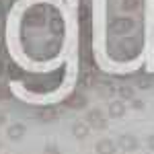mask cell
<instances>
[{
    "label": "cell",
    "instance_id": "cell-2",
    "mask_svg": "<svg viewBox=\"0 0 154 154\" xmlns=\"http://www.w3.org/2000/svg\"><path fill=\"white\" fill-rule=\"evenodd\" d=\"M86 123L93 128V130H105L107 128V117L101 109H91L86 113Z\"/></svg>",
    "mask_w": 154,
    "mask_h": 154
},
{
    "label": "cell",
    "instance_id": "cell-7",
    "mask_svg": "<svg viewBox=\"0 0 154 154\" xmlns=\"http://www.w3.org/2000/svg\"><path fill=\"white\" fill-rule=\"evenodd\" d=\"M66 107H70V109H84L86 107V97L82 93H74L72 97L66 99Z\"/></svg>",
    "mask_w": 154,
    "mask_h": 154
},
{
    "label": "cell",
    "instance_id": "cell-5",
    "mask_svg": "<svg viewBox=\"0 0 154 154\" xmlns=\"http://www.w3.org/2000/svg\"><path fill=\"white\" fill-rule=\"evenodd\" d=\"M88 134H91V125H88L86 121H74V123H72V136H74L76 140L88 138Z\"/></svg>",
    "mask_w": 154,
    "mask_h": 154
},
{
    "label": "cell",
    "instance_id": "cell-11",
    "mask_svg": "<svg viewBox=\"0 0 154 154\" xmlns=\"http://www.w3.org/2000/svg\"><path fill=\"white\" fill-rule=\"evenodd\" d=\"M95 88H97V93H99V97H111L113 95V86L109 82H95Z\"/></svg>",
    "mask_w": 154,
    "mask_h": 154
},
{
    "label": "cell",
    "instance_id": "cell-17",
    "mask_svg": "<svg viewBox=\"0 0 154 154\" xmlns=\"http://www.w3.org/2000/svg\"><path fill=\"white\" fill-rule=\"evenodd\" d=\"M4 99H6V88L0 86V101H4Z\"/></svg>",
    "mask_w": 154,
    "mask_h": 154
},
{
    "label": "cell",
    "instance_id": "cell-12",
    "mask_svg": "<svg viewBox=\"0 0 154 154\" xmlns=\"http://www.w3.org/2000/svg\"><path fill=\"white\" fill-rule=\"evenodd\" d=\"M49 25H51V31H54V33H64V21H62V17L54 14Z\"/></svg>",
    "mask_w": 154,
    "mask_h": 154
},
{
    "label": "cell",
    "instance_id": "cell-14",
    "mask_svg": "<svg viewBox=\"0 0 154 154\" xmlns=\"http://www.w3.org/2000/svg\"><path fill=\"white\" fill-rule=\"evenodd\" d=\"M121 8H123V11H134V8H138V0H123V2H121Z\"/></svg>",
    "mask_w": 154,
    "mask_h": 154
},
{
    "label": "cell",
    "instance_id": "cell-15",
    "mask_svg": "<svg viewBox=\"0 0 154 154\" xmlns=\"http://www.w3.org/2000/svg\"><path fill=\"white\" fill-rule=\"evenodd\" d=\"M43 154H62L58 150V148H56V146H45V150H43Z\"/></svg>",
    "mask_w": 154,
    "mask_h": 154
},
{
    "label": "cell",
    "instance_id": "cell-18",
    "mask_svg": "<svg viewBox=\"0 0 154 154\" xmlns=\"http://www.w3.org/2000/svg\"><path fill=\"white\" fill-rule=\"evenodd\" d=\"M4 121H6V113L0 109V125H4Z\"/></svg>",
    "mask_w": 154,
    "mask_h": 154
},
{
    "label": "cell",
    "instance_id": "cell-20",
    "mask_svg": "<svg viewBox=\"0 0 154 154\" xmlns=\"http://www.w3.org/2000/svg\"><path fill=\"white\" fill-rule=\"evenodd\" d=\"M0 148H2V142H0Z\"/></svg>",
    "mask_w": 154,
    "mask_h": 154
},
{
    "label": "cell",
    "instance_id": "cell-6",
    "mask_svg": "<svg viewBox=\"0 0 154 154\" xmlns=\"http://www.w3.org/2000/svg\"><path fill=\"white\" fill-rule=\"evenodd\" d=\"M97 154H115L117 152V148H115V142L113 140H109V138H105V140H99L95 146Z\"/></svg>",
    "mask_w": 154,
    "mask_h": 154
},
{
    "label": "cell",
    "instance_id": "cell-3",
    "mask_svg": "<svg viewBox=\"0 0 154 154\" xmlns=\"http://www.w3.org/2000/svg\"><path fill=\"white\" fill-rule=\"evenodd\" d=\"M117 146L121 150H125V152H134V150L140 148V142H138V138L131 136V134H121L117 138Z\"/></svg>",
    "mask_w": 154,
    "mask_h": 154
},
{
    "label": "cell",
    "instance_id": "cell-16",
    "mask_svg": "<svg viewBox=\"0 0 154 154\" xmlns=\"http://www.w3.org/2000/svg\"><path fill=\"white\" fill-rule=\"evenodd\" d=\"M131 107H134V109H144V103H142V101H138V99L134 97V99H131Z\"/></svg>",
    "mask_w": 154,
    "mask_h": 154
},
{
    "label": "cell",
    "instance_id": "cell-1",
    "mask_svg": "<svg viewBox=\"0 0 154 154\" xmlns=\"http://www.w3.org/2000/svg\"><path fill=\"white\" fill-rule=\"evenodd\" d=\"M134 27H136L134 19H130V17H117V19L111 23L109 31L115 33V35H125V33H130Z\"/></svg>",
    "mask_w": 154,
    "mask_h": 154
},
{
    "label": "cell",
    "instance_id": "cell-9",
    "mask_svg": "<svg viewBox=\"0 0 154 154\" xmlns=\"http://www.w3.org/2000/svg\"><path fill=\"white\" fill-rule=\"evenodd\" d=\"M37 119L39 121H54V119H58V109L56 107H43V109H39Z\"/></svg>",
    "mask_w": 154,
    "mask_h": 154
},
{
    "label": "cell",
    "instance_id": "cell-4",
    "mask_svg": "<svg viewBox=\"0 0 154 154\" xmlns=\"http://www.w3.org/2000/svg\"><path fill=\"white\" fill-rule=\"evenodd\" d=\"M43 8H39V6H33L31 11H27L25 14V25H29V27H37V25H43Z\"/></svg>",
    "mask_w": 154,
    "mask_h": 154
},
{
    "label": "cell",
    "instance_id": "cell-8",
    "mask_svg": "<svg viewBox=\"0 0 154 154\" xmlns=\"http://www.w3.org/2000/svg\"><path fill=\"white\" fill-rule=\"evenodd\" d=\"M6 136H8V140H12V142L23 140V136H25V125H23V123H12L11 128L6 130Z\"/></svg>",
    "mask_w": 154,
    "mask_h": 154
},
{
    "label": "cell",
    "instance_id": "cell-13",
    "mask_svg": "<svg viewBox=\"0 0 154 154\" xmlns=\"http://www.w3.org/2000/svg\"><path fill=\"white\" fill-rule=\"evenodd\" d=\"M117 93H119V97H121V101H123V99H125V101H131V99H134V88H131V86H121Z\"/></svg>",
    "mask_w": 154,
    "mask_h": 154
},
{
    "label": "cell",
    "instance_id": "cell-10",
    "mask_svg": "<svg viewBox=\"0 0 154 154\" xmlns=\"http://www.w3.org/2000/svg\"><path fill=\"white\" fill-rule=\"evenodd\" d=\"M125 113V105H123V101L121 99H117V101H111L109 103V117H121Z\"/></svg>",
    "mask_w": 154,
    "mask_h": 154
},
{
    "label": "cell",
    "instance_id": "cell-19",
    "mask_svg": "<svg viewBox=\"0 0 154 154\" xmlns=\"http://www.w3.org/2000/svg\"><path fill=\"white\" fill-rule=\"evenodd\" d=\"M148 146H150V150H154V134L148 138Z\"/></svg>",
    "mask_w": 154,
    "mask_h": 154
}]
</instances>
